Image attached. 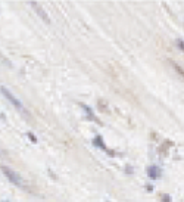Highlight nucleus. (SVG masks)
<instances>
[{
	"label": "nucleus",
	"mask_w": 184,
	"mask_h": 202,
	"mask_svg": "<svg viewBox=\"0 0 184 202\" xmlns=\"http://www.w3.org/2000/svg\"><path fill=\"white\" fill-rule=\"evenodd\" d=\"M147 176L152 180H158L162 176V170L156 167V165H150V167H147Z\"/></svg>",
	"instance_id": "5"
},
{
	"label": "nucleus",
	"mask_w": 184,
	"mask_h": 202,
	"mask_svg": "<svg viewBox=\"0 0 184 202\" xmlns=\"http://www.w3.org/2000/svg\"><path fill=\"white\" fill-rule=\"evenodd\" d=\"M0 168H2L3 174L6 176V178H8L10 183H13L15 186H19V187H24V182H22V178L19 177L18 173H15L13 170H10L9 167H6V165H2Z\"/></svg>",
	"instance_id": "1"
},
{
	"label": "nucleus",
	"mask_w": 184,
	"mask_h": 202,
	"mask_svg": "<svg viewBox=\"0 0 184 202\" xmlns=\"http://www.w3.org/2000/svg\"><path fill=\"white\" fill-rule=\"evenodd\" d=\"M80 105H81V108L85 111V114H87V118H88V119H92V121H94V123H97L99 126H102V121L97 117H96V115H94L93 109L90 108V106H88V105H85V103H80Z\"/></svg>",
	"instance_id": "6"
},
{
	"label": "nucleus",
	"mask_w": 184,
	"mask_h": 202,
	"mask_svg": "<svg viewBox=\"0 0 184 202\" xmlns=\"http://www.w3.org/2000/svg\"><path fill=\"white\" fill-rule=\"evenodd\" d=\"M30 5L33 6V9L35 10V12H37V13H38V17L41 18L44 22H47V24L50 22V19H49V17H47V13L43 10V8L40 6V3H37V2H30Z\"/></svg>",
	"instance_id": "4"
},
{
	"label": "nucleus",
	"mask_w": 184,
	"mask_h": 202,
	"mask_svg": "<svg viewBox=\"0 0 184 202\" xmlns=\"http://www.w3.org/2000/svg\"><path fill=\"white\" fill-rule=\"evenodd\" d=\"M146 189H147V190H153V186H150V185H147V186H146Z\"/></svg>",
	"instance_id": "11"
},
{
	"label": "nucleus",
	"mask_w": 184,
	"mask_h": 202,
	"mask_svg": "<svg viewBox=\"0 0 184 202\" xmlns=\"http://www.w3.org/2000/svg\"><path fill=\"white\" fill-rule=\"evenodd\" d=\"M27 136H28V139H30L33 143H37V137H35L33 133H30V131H28V133H27Z\"/></svg>",
	"instance_id": "8"
},
{
	"label": "nucleus",
	"mask_w": 184,
	"mask_h": 202,
	"mask_svg": "<svg viewBox=\"0 0 184 202\" xmlns=\"http://www.w3.org/2000/svg\"><path fill=\"white\" fill-rule=\"evenodd\" d=\"M92 143H93V146H96V148H99V149H102V151H105L106 153H109V155H115V152L106 148V145H105V142H103V137H102L100 134L96 136V137L92 140Z\"/></svg>",
	"instance_id": "3"
},
{
	"label": "nucleus",
	"mask_w": 184,
	"mask_h": 202,
	"mask_svg": "<svg viewBox=\"0 0 184 202\" xmlns=\"http://www.w3.org/2000/svg\"><path fill=\"white\" fill-rule=\"evenodd\" d=\"M171 65H172V68H174L177 72H178V74H180V75H181V77L184 78V69H183V68L180 67V65H178L177 62H171Z\"/></svg>",
	"instance_id": "7"
},
{
	"label": "nucleus",
	"mask_w": 184,
	"mask_h": 202,
	"mask_svg": "<svg viewBox=\"0 0 184 202\" xmlns=\"http://www.w3.org/2000/svg\"><path fill=\"white\" fill-rule=\"evenodd\" d=\"M162 201H164V202H171V196L165 193L164 196H162Z\"/></svg>",
	"instance_id": "10"
},
{
	"label": "nucleus",
	"mask_w": 184,
	"mask_h": 202,
	"mask_svg": "<svg viewBox=\"0 0 184 202\" xmlns=\"http://www.w3.org/2000/svg\"><path fill=\"white\" fill-rule=\"evenodd\" d=\"M175 44H177V47H178V49H181V50L184 52V42H183V40H177Z\"/></svg>",
	"instance_id": "9"
},
{
	"label": "nucleus",
	"mask_w": 184,
	"mask_h": 202,
	"mask_svg": "<svg viewBox=\"0 0 184 202\" xmlns=\"http://www.w3.org/2000/svg\"><path fill=\"white\" fill-rule=\"evenodd\" d=\"M0 92H2V94H3V96H5V97H6V99H8V101L10 102V103H12V105H13V106H15L18 111H21V112H25V114H27V109H25V106L22 105V102L19 101V99H16V97H15L12 93L9 92L6 87H0Z\"/></svg>",
	"instance_id": "2"
},
{
	"label": "nucleus",
	"mask_w": 184,
	"mask_h": 202,
	"mask_svg": "<svg viewBox=\"0 0 184 202\" xmlns=\"http://www.w3.org/2000/svg\"><path fill=\"white\" fill-rule=\"evenodd\" d=\"M2 202H8V201H2Z\"/></svg>",
	"instance_id": "12"
}]
</instances>
